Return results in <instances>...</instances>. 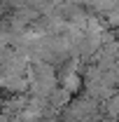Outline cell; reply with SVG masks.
<instances>
[{
  "mask_svg": "<svg viewBox=\"0 0 119 122\" xmlns=\"http://www.w3.org/2000/svg\"><path fill=\"white\" fill-rule=\"evenodd\" d=\"M107 21H110L112 26H119V2L110 10V12H107Z\"/></svg>",
  "mask_w": 119,
  "mask_h": 122,
  "instance_id": "1",
  "label": "cell"
}]
</instances>
